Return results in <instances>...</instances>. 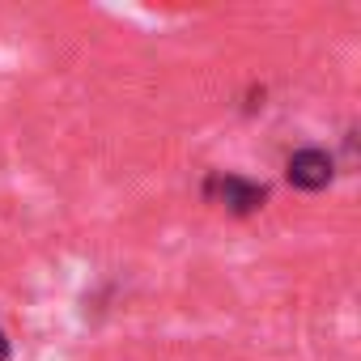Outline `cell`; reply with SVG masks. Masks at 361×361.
<instances>
[{
    "instance_id": "obj_1",
    "label": "cell",
    "mask_w": 361,
    "mask_h": 361,
    "mask_svg": "<svg viewBox=\"0 0 361 361\" xmlns=\"http://www.w3.org/2000/svg\"><path fill=\"white\" fill-rule=\"evenodd\" d=\"M204 200L234 213V217H251L268 204V188L255 183V178H243V174H226V170H213L204 178Z\"/></svg>"
},
{
    "instance_id": "obj_2",
    "label": "cell",
    "mask_w": 361,
    "mask_h": 361,
    "mask_svg": "<svg viewBox=\"0 0 361 361\" xmlns=\"http://www.w3.org/2000/svg\"><path fill=\"white\" fill-rule=\"evenodd\" d=\"M285 178H289L298 192H323L331 178H336V161L323 149H298L285 161Z\"/></svg>"
},
{
    "instance_id": "obj_3",
    "label": "cell",
    "mask_w": 361,
    "mask_h": 361,
    "mask_svg": "<svg viewBox=\"0 0 361 361\" xmlns=\"http://www.w3.org/2000/svg\"><path fill=\"white\" fill-rule=\"evenodd\" d=\"M9 353H13V344H9V336L0 331V361H9Z\"/></svg>"
}]
</instances>
